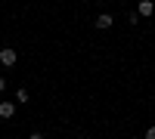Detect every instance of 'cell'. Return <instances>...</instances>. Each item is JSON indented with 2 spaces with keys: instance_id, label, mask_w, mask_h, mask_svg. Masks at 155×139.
<instances>
[{
  "instance_id": "8",
  "label": "cell",
  "mask_w": 155,
  "mask_h": 139,
  "mask_svg": "<svg viewBox=\"0 0 155 139\" xmlns=\"http://www.w3.org/2000/svg\"><path fill=\"white\" fill-rule=\"evenodd\" d=\"M3 90H6V81H3V77H0V93H3Z\"/></svg>"
},
{
  "instance_id": "1",
  "label": "cell",
  "mask_w": 155,
  "mask_h": 139,
  "mask_svg": "<svg viewBox=\"0 0 155 139\" xmlns=\"http://www.w3.org/2000/svg\"><path fill=\"white\" fill-rule=\"evenodd\" d=\"M16 62H19L16 49H9V46H3V49H0V65H3V68H12Z\"/></svg>"
},
{
  "instance_id": "3",
  "label": "cell",
  "mask_w": 155,
  "mask_h": 139,
  "mask_svg": "<svg viewBox=\"0 0 155 139\" xmlns=\"http://www.w3.org/2000/svg\"><path fill=\"white\" fill-rule=\"evenodd\" d=\"M96 28L99 31H109L112 28V16H109V12H99V16H96Z\"/></svg>"
},
{
  "instance_id": "9",
  "label": "cell",
  "mask_w": 155,
  "mask_h": 139,
  "mask_svg": "<svg viewBox=\"0 0 155 139\" xmlns=\"http://www.w3.org/2000/svg\"><path fill=\"white\" fill-rule=\"evenodd\" d=\"M78 139H84V136H78Z\"/></svg>"
},
{
  "instance_id": "5",
  "label": "cell",
  "mask_w": 155,
  "mask_h": 139,
  "mask_svg": "<svg viewBox=\"0 0 155 139\" xmlns=\"http://www.w3.org/2000/svg\"><path fill=\"white\" fill-rule=\"evenodd\" d=\"M28 99H31V96H28V90H25V87H22V90L16 93V102H22V105H25V102H28Z\"/></svg>"
},
{
  "instance_id": "4",
  "label": "cell",
  "mask_w": 155,
  "mask_h": 139,
  "mask_svg": "<svg viewBox=\"0 0 155 139\" xmlns=\"http://www.w3.org/2000/svg\"><path fill=\"white\" fill-rule=\"evenodd\" d=\"M12 115H16V102H0V118L9 121Z\"/></svg>"
},
{
  "instance_id": "6",
  "label": "cell",
  "mask_w": 155,
  "mask_h": 139,
  "mask_svg": "<svg viewBox=\"0 0 155 139\" xmlns=\"http://www.w3.org/2000/svg\"><path fill=\"white\" fill-rule=\"evenodd\" d=\"M146 139H155V127H149V130H146Z\"/></svg>"
},
{
  "instance_id": "2",
  "label": "cell",
  "mask_w": 155,
  "mask_h": 139,
  "mask_svg": "<svg viewBox=\"0 0 155 139\" xmlns=\"http://www.w3.org/2000/svg\"><path fill=\"white\" fill-rule=\"evenodd\" d=\"M152 12H155L152 0H140V3H137V16H152Z\"/></svg>"
},
{
  "instance_id": "7",
  "label": "cell",
  "mask_w": 155,
  "mask_h": 139,
  "mask_svg": "<svg viewBox=\"0 0 155 139\" xmlns=\"http://www.w3.org/2000/svg\"><path fill=\"white\" fill-rule=\"evenodd\" d=\"M28 139H44V133H31V136H28Z\"/></svg>"
}]
</instances>
